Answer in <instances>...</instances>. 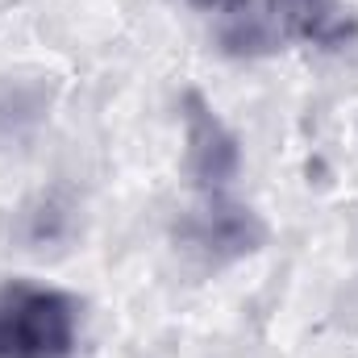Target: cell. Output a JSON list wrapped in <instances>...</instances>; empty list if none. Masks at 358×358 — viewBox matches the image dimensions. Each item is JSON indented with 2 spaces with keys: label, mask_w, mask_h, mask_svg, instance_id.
Here are the masks:
<instances>
[{
  "label": "cell",
  "mask_w": 358,
  "mask_h": 358,
  "mask_svg": "<svg viewBox=\"0 0 358 358\" xmlns=\"http://www.w3.org/2000/svg\"><path fill=\"white\" fill-rule=\"evenodd\" d=\"M84 304L50 283H0V358H76Z\"/></svg>",
  "instance_id": "cell-1"
},
{
  "label": "cell",
  "mask_w": 358,
  "mask_h": 358,
  "mask_svg": "<svg viewBox=\"0 0 358 358\" xmlns=\"http://www.w3.org/2000/svg\"><path fill=\"white\" fill-rule=\"evenodd\" d=\"M196 13L204 17H217V25H229V21H242V17H259V0H187Z\"/></svg>",
  "instance_id": "cell-6"
},
{
  "label": "cell",
  "mask_w": 358,
  "mask_h": 358,
  "mask_svg": "<svg viewBox=\"0 0 358 358\" xmlns=\"http://www.w3.org/2000/svg\"><path fill=\"white\" fill-rule=\"evenodd\" d=\"M271 29L292 42L338 50L358 38V17L346 0H267Z\"/></svg>",
  "instance_id": "cell-4"
},
{
  "label": "cell",
  "mask_w": 358,
  "mask_h": 358,
  "mask_svg": "<svg viewBox=\"0 0 358 358\" xmlns=\"http://www.w3.org/2000/svg\"><path fill=\"white\" fill-rule=\"evenodd\" d=\"M176 238L200 263L225 267V263L250 259L267 246V221L250 204H238L221 192H208L204 204H196L179 217Z\"/></svg>",
  "instance_id": "cell-2"
},
{
  "label": "cell",
  "mask_w": 358,
  "mask_h": 358,
  "mask_svg": "<svg viewBox=\"0 0 358 358\" xmlns=\"http://www.w3.org/2000/svg\"><path fill=\"white\" fill-rule=\"evenodd\" d=\"M179 121H183V171L204 196L221 192L229 179H238L242 142L204 92L187 88L179 96Z\"/></svg>",
  "instance_id": "cell-3"
},
{
  "label": "cell",
  "mask_w": 358,
  "mask_h": 358,
  "mask_svg": "<svg viewBox=\"0 0 358 358\" xmlns=\"http://www.w3.org/2000/svg\"><path fill=\"white\" fill-rule=\"evenodd\" d=\"M59 80L42 71H0V150H21L50 117Z\"/></svg>",
  "instance_id": "cell-5"
}]
</instances>
